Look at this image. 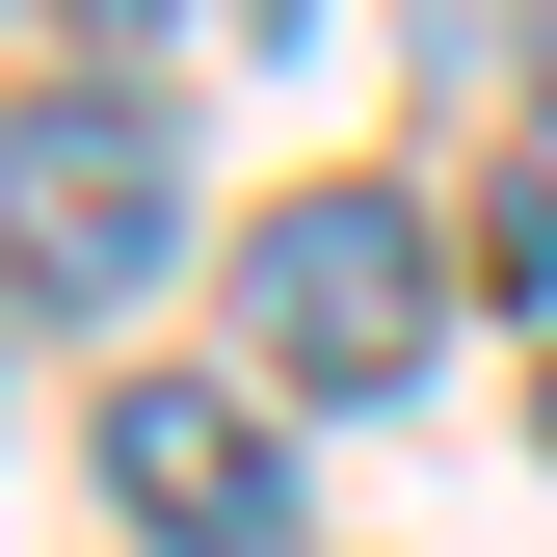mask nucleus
I'll return each instance as SVG.
<instances>
[{"instance_id":"1","label":"nucleus","mask_w":557,"mask_h":557,"mask_svg":"<svg viewBox=\"0 0 557 557\" xmlns=\"http://www.w3.org/2000/svg\"><path fill=\"white\" fill-rule=\"evenodd\" d=\"M160 239H186V133L133 81H27V107H0V293H27V319H133Z\"/></svg>"},{"instance_id":"2","label":"nucleus","mask_w":557,"mask_h":557,"mask_svg":"<svg viewBox=\"0 0 557 557\" xmlns=\"http://www.w3.org/2000/svg\"><path fill=\"white\" fill-rule=\"evenodd\" d=\"M239 319H265V372H293V398H398V372H425V319H451L425 186H293V213L239 239Z\"/></svg>"},{"instance_id":"3","label":"nucleus","mask_w":557,"mask_h":557,"mask_svg":"<svg viewBox=\"0 0 557 557\" xmlns=\"http://www.w3.org/2000/svg\"><path fill=\"white\" fill-rule=\"evenodd\" d=\"M107 505L160 531V557H293L265 425H239V398H186V372H133V398H107Z\"/></svg>"},{"instance_id":"4","label":"nucleus","mask_w":557,"mask_h":557,"mask_svg":"<svg viewBox=\"0 0 557 557\" xmlns=\"http://www.w3.org/2000/svg\"><path fill=\"white\" fill-rule=\"evenodd\" d=\"M53 27H133V0H53Z\"/></svg>"},{"instance_id":"5","label":"nucleus","mask_w":557,"mask_h":557,"mask_svg":"<svg viewBox=\"0 0 557 557\" xmlns=\"http://www.w3.org/2000/svg\"><path fill=\"white\" fill-rule=\"evenodd\" d=\"M531 81H557V27H531Z\"/></svg>"},{"instance_id":"6","label":"nucleus","mask_w":557,"mask_h":557,"mask_svg":"<svg viewBox=\"0 0 557 557\" xmlns=\"http://www.w3.org/2000/svg\"><path fill=\"white\" fill-rule=\"evenodd\" d=\"M531 425H557V398H531Z\"/></svg>"}]
</instances>
